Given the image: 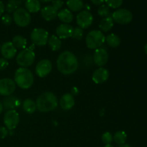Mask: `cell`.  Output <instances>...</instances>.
<instances>
[{"label":"cell","instance_id":"1","mask_svg":"<svg viewBox=\"0 0 147 147\" xmlns=\"http://www.w3.org/2000/svg\"><path fill=\"white\" fill-rule=\"evenodd\" d=\"M78 66L77 57L70 51H63L57 59V70L65 76L73 74L78 70Z\"/></svg>","mask_w":147,"mask_h":147},{"label":"cell","instance_id":"2","mask_svg":"<svg viewBox=\"0 0 147 147\" xmlns=\"http://www.w3.org/2000/svg\"><path fill=\"white\" fill-rule=\"evenodd\" d=\"M35 103L37 110L42 113L52 111L58 106L57 97L50 91L44 92L40 95L37 97Z\"/></svg>","mask_w":147,"mask_h":147},{"label":"cell","instance_id":"3","mask_svg":"<svg viewBox=\"0 0 147 147\" xmlns=\"http://www.w3.org/2000/svg\"><path fill=\"white\" fill-rule=\"evenodd\" d=\"M14 82L20 88L28 89L34 83V76L30 69L20 67L14 74Z\"/></svg>","mask_w":147,"mask_h":147},{"label":"cell","instance_id":"4","mask_svg":"<svg viewBox=\"0 0 147 147\" xmlns=\"http://www.w3.org/2000/svg\"><path fill=\"white\" fill-rule=\"evenodd\" d=\"M106 42V37L100 30H92L86 37V44L90 50H96L101 47Z\"/></svg>","mask_w":147,"mask_h":147},{"label":"cell","instance_id":"5","mask_svg":"<svg viewBox=\"0 0 147 147\" xmlns=\"http://www.w3.org/2000/svg\"><path fill=\"white\" fill-rule=\"evenodd\" d=\"M34 45L29 48H25L20 51L16 57V61L21 67H30L35 60V54L34 51Z\"/></svg>","mask_w":147,"mask_h":147},{"label":"cell","instance_id":"6","mask_svg":"<svg viewBox=\"0 0 147 147\" xmlns=\"http://www.w3.org/2000/svg\"><path fill=\"white\" fill-rule=\"evenodd\" d=\"M13 20L19 27H25L31 22V15L27 9L20 7L13 12Z\"/></svg>","mask_w":147,"mask_h":147},{"label":"cell","instance_id":"7","mask_svg":"<svg viewBox=\"0 0 147 147\" xmlns=\"http://www.w3.org/2000/svg\"><path fill=\"white\" fill-rule=\"evenodd\" d=\"M30 38L33 44L42 47L47 44L49 33L43 28H35L32 31Z\"/></svg>","mask_w":147,"mask_h":147},{"label":"cell","instance_id":"8","mask_svg":"<svg viewBox=\"0 0 147 147\" xmlns=\"http://www.w3.org/2000/svg\"><path fill=\"white\" fill-rule=\"evenodd\" d=\"M111 17L118 24H127L132 21L133 14L126 9H119L112 13Z\"/></svg>","mask_w":147,"mask_h":147},{"label":"cell","instance_id":"9","mask_svg":"<svg viewBox=\"0 0 147 147\" xmlns=\"http://www.w3.org/2000/svg\"><path fill=\"white\" fill-rule=\"evenodd\" d=\"M20 123V115L16 110L8 111L4 116V123L9 131L16 129Z\"/></svg>","mask_w":147,"mask_h":147},{"label":"cell","instance_id":"10","mask_svg":"<svg viewBox=\"0 0 147 147\" xmlns=\"http://www.w3.org/2000/svg\"><path fill=\"white\" fill-rule=\"evenodd\" d=\"M76 21H77V24L79 27L82 28L83 30L87 29L93 24V17L91 13L88 10L80 11L78 14Z\"/></svg>","mask_w":147,"mask_h":147},{"label":"cell","instance_id":"11","mask_svg":"<svg viewBox=\"0 0 147 147\" xmlns=\"http://www.w3.org/2000/svg\"><path fill=\"white\" fill-rule=\"evenodd\" d=\"M16 90V83L14 80L10 78L0 79V96H11Z\"/></svg>","mask_w":147,"mask_h":147},{"label":"cell","instance_id":"12","mask_svg":"<svg viewBox=\"0 0 147 147\" xmlns=\"http://www.w3.org/2000/svg\"><path fill=\"white\" fill-rule=\"evenodd\" d=\"M53 64L51 61L47 59L40 60L35 67V73L40 78H45L48 76L52 71Z\"/></svg>","mask_w":147,"mask_h":147},{"label":"cell","instance_id":"13","mask_svg":"<svg viewBox=\"0 0 147 147\" xmlns=\"http://www.w3.org/2000/svg\"><path fill=\"white\" fill-rule=\"evenodd\" d=\"M93 61L96 65L103 67L109 61V53L107 50L103 47H100L95 50L93 54Z\"/></svg>","mask_w":147,"mask_h":147},{"label":"cell","instance_id":"14","mask_svg":"<svg viewBox=\"0 0 147 147\" xmlns=\"http://www.w3.org/2000/svg\"><path fill=\"white\" fill-rule=\"evenodd\" d=\"M1 54L6 60H11L16 56L17 49L11 42H6L1 46Z\"/></svg>","mask_w":147,"mask_h":147},{"label":"cell","instance_id":"15","mask_svg":"<svg viewBox=\"0 0 147 147\" xmlns=\"http://www.w3.org/2000/svg\"><path fill=\"white\" fill-rule=\"evenodd\" d=\"M21 104V101L20 99L17 97L14 96H6L2 101V106L3 109L5 111H8L11 110H15Z\"/></svg>","mask_w":147,"mask_h":147},{"label":"cell","instance_id":"16","mask_svg":"<svg viewBox=\"0 0 147 147\" xmlns=\"http://www.w3.org/2000/svg\"><path fill=\"white\" fill-rule=\"evenodd\" d=\"M109 72L107 69L104 68L103 67H100L99 68L96 69L93 73L92 76V80L96 84H100L109 79Z\"/></svg>","mask_w":147,"mask_h":147},{"label":"cell","instance_id":"17","mask_svg":"<svg viewBox=\"0 0 147 147\" xmlns=\"http://www.w3.org/2000/svg\"><path fill=\"white\" fill-rule=\"evenodd\" d=\"M73 27L69 24H61L56 28V36L61 39H67L73 35Z\"/></svg>","mask_w":147,"mask_h":147},{"label":"cell","instance_id":"18","mask_svg":"<svg viewBox=\"0 0 147 147\" xmlns=\"http://www.w3.org/2000/svg\"><path fill=\"white\" fill-rule=\"evenodd\" d=\"M59 103H60V107L63 110H70L75 105L74 97L70 93H65L61 97Z\"/></svg>","mask_w":147,"mask_h":147},{"label":"cell","instance_id":"19","mask_svg":"<svg viewBox=\"0 0 147 147\" xmlns=\"http://www.w3.org/2000/svg\"><path fill=\"white\" fill-rule=\"evenodd\" d=\"M57 10H56L53 6H46L41 9V15L46 21H52L57 17Z\"/></svg>","mask_w":147,"mask_h":147},{"label":"cell","instance_id":"20","mask_svg":"<svg viewBox=\"0 0 147 147\" xmlns=\"http://www.w3.org/2000/svg\"><path fill=\"white\" fill-rule=\"evenodd\" d=\"M57 17L62 22H64V24H69L73 20V13L68 9H63L60 10L57 13Z\"/></svg>","mask_w":147,"mask_h":147},{"label":"cell","instance_id":"21","mask_svg":"<svg viewBox=\"0 0 147 147\" xmlns=\"http://www.w3.org/2000/svg\"><path fill=\"white\" fill-rule=\"evenodd\" d=\"M113 25H114V21L111 16H109L102 19L99 24V28L101 32H108L113 28Z\"/></svg>","mask_w":147,"mask_h":147},{"label":"cell","instance_id":"22","mask_svg":"<svg viewBox=\"0 0 147 147\" xmlns=\"http://www.w3.org/2000/svg\"><path fill=\"white\" fill-rule=\"evenodd\" d=\"M66 4L68 9L74 12L80 11L84 7V4L82 0H67Z\"/></svg>","mask_w":147,"mask_h":147},{"label":"cell","instance_id":"23","mask_svg":"<svg viewBox=\"0 0 147 147\" xmlns=\"http://www.w3.org/2000/svg\"><path fill=\"white\" fill-rule=\"evenodd\" d=\"M25 7L30 13H37L40 10L41 5L39 0H26Z\"/></svg>","mask_w":147,"mask_h":147},{"label":"cell","instance_id":"24","mask_svg":"<svg viewBox=\"0 0 147 147\" xmlns=\"http://www.w3.org/2000/svg\"><path fill=\"white\" fill-rule=\"evenodd\" d=\"M47 44L53 51H57L60 50L62 47L61 40L57 36L54 35V34L49 37Z\"/></svg>","mask_w":147,"mask_h":147},{"label":"cell","instance_id":"25","mask_svg":"<svg viewBox=\"0 0 147 147\" xmlns=\"http://www.w3.org/2000/svg\"><path fill=\"white\" fill-rule=\"evenodd\" d=\"M22 109L25 113L28 114H32L37 109L36 103L30 98L25 99L22 103Z\"/></svg>","mask_w":147,"mask_h":147},{"label":"cell","instance_id":"26","mask_svg":"<svg viewBox=\"0 0 147 147\" xmlns=\"http://www.w3.org/2000/svg\"><path fill=\"white\" fill-rule=\"evenodd\" d=\"M12 44L14 45L16 49H20V50H24L26 48L27 45V41L26 38L21 35H16L12 39Z\"/></svg>","mask_w":147,"mask_h":147},{"label":"cell","instance_id":"27","mask_svg":"<svg viewBox=\"0 0 147 147\" xmlns=\"http://www.w3.org/2000/svg\"><path fill=\"white\" fill-rule=\"evenodd\" d=\"M106 42L108 45L111 47H117L121 44V39L116 34L111 33L106 37Z\"/></svg>","mask_w":147,"mask_h":147},{"label":"cell","instance_id":"28","mask_svg":"<svg viewBox=\"0 0 147 147\" xmlns=\"http://www.w3.org/2000/svg\"><path fill=\"white\" fill-rule=\"evenodd\" d=\"M22 5V0H9L6 6V11L9 13L14 12L17 9L20 8Z\"/></svg>","mask_w":147,"mask_h":147},{"label":"cell","instance_id":"29","mask_svg":"<svg viewBox=\"0 0 147 147\" xmlns=\"http://www.w3.org/2000/svg\"><path fill=\"white\" fill-rule=\"evenodd\" d=\"M113 136V141L119 145L123 144L126 143V139H127V134L123 131H116Z\"/></svg>","mask_w":147,"mask_h":147},{"label":"cell","instance_id":"30","mask_svg":"<svg viewBox=\"0 0 147 147\" xmlns=\"http://www.w3.org/2000/svg\"><path fill=\"white\" fill-rule=\"evenodd\" d=\"M98 14L103 18L109 17L110 16V7L106 4H102L98 9Z\"/></svg>","mask_w":147,"mask_h":147},{"label":"cell","instance_id":"31","mask_svg":"<svg viewBox=\"0 0 147 147\" xmlns=\"http://www.w3.org/2000/svg\"><path fill=\"white\" fill-rule=\"evenodd\" d=\"M72 37L76 40H81L83 37V30L80 27H77L73 29Z\"/></svg>","mask_w":147,"mask_h":147},{"label":"cell","instance_id":"32","mask_svg":"<svg viewBox=\"0 0 147 147\" xmlns=\"http://www.w3.org/2000/svg\"><path fill=\"white\" fill-rule=\"evenodd\" d=\"M109 7L113 9L119 8L123 4V0H105Z\"/></svg>","mask_w":147,"mask_h":147},{"label":"cell","instance_id":"33","mask_svg":"<svg viewBox=\"0 0 147 147\" xmlns=\"http://www.w3.org/2000/svg\"><path fill=\"white\" fill-rule=\"evenodd\" d=\"M102 142L105 144H111L112 142L113 141V136L111 133L110 132H105L103 135H102Z\"/></svg>","mask_w":147,"mask_h":147},{"label":"cell","instance_id":"34","mask_svg":"<svg viewBox=\"0 0 147 147\" xmlns=\"http://www.w3.org/2000/svg\"><path fill=\"white\" fill-rule=\"evenodd\" d=\"M1 22L4 24L5 25L9 26L11 24L12 22V17L9 15V14H4V15L1 17Z\"/></svg>","mask_w":147,"mask_h":147},{"label":"cell","instance_id":"35","mask_svg":"<svg viewBox=\"0 0 147 147\" xmlns=\"http://www.w3.org/2000/svg\"><path fill=\"white\" fill-rule=\"evenodd\" d=\"M63 5H64V1L63 0H53L52 1V6L57 11L60 10Z\"/></svg>","mask_w":147,"mask_h":147},{"label":"cell","instance_id":"36","mask_svg":"<svg viewBox=\"0 0 147 147\" xmlns=\"http://www.w3.org/2000/svg\"><path fill=\"white\" fill-rule=\"evenodd\" d=\"M9 131L5 126H0V139H3L9 135Z\"/></svg>","mask_w":147,"mask_h":147},{"label":"cell","instance_id":"37","mask_svg":"<svg viewBox=\"0 0 147 147\" xmlns=\"http://www.w3.org/2000/svg\"><path fill=\"white\" fill-rule=\"evenodd\" d=\"M9 65V63L7 60L4 59V57L0 58V70H4Z\"/></svg>","mask_w":147,"mask_h":147},{"label":"cell","instance_id":"38","mask_svg":"<svg viewBox=\"0 0 147 147\" xmlns=\"http://www.w3.org/2000/svg\"><path fill=\"white\" fill-rule=\"evenodd\" d=\"M91 2L93 3V4L96 6H99V5H102L103 3L104 2L105 0H90Z\"/></svg>","mask_w":147,"mask_h":147},{"label":"cell","instance_id":"39","mask_svg":"<svg viewBox=\"0 0 147 147\" xmlns=\"http://www.w3.org/2000/svg\"><path fill=\"white\" fill-rule=\"evenodd\" d=\"M79 93V89L77 87H73V88L71 89V93L70 94L73 95V96H78Z\"/></svg>","mask_w":147,"mask_h":147},{"label":"cell","instance_id":"40","mask_svg":"<svg viewBox=\"0 0 147 147\" xmlns=\"http://www.w3.org/2000/svg\"><path fill=\"white\" fill-rule=\"evenodd\" d=\"M4 9H5V7H4V3L1 1H0V16L2 15V14L4 11Z\"/></svg>","mask_w":147,"mask_h":147},{"label":"cell","instance_id":"41","mask_svg":"<svg viewBox=\"0 0 147 147\" xmlns=\"http://www.w3.org/2000/svg\"><path fill=\"white\" fill-rule=\"evenodd\" d=\"M119 147H131L130 146V145L129 144H121V145H120V146H119Z\"/></svg>","mask_w":147,"mask_h":147},{"label":"cell","instance_id":"42","mask_svg":"<svg viewBox=\"0 0 147 147\" xmlns=\"http://www.w3.org/2000/svg\"><path fill=\"white\" fill-rule=\"evenodd\" d=\"M3 110H4V109H3V106H2V103H1V101H0V114H1V113H2Z\"/></svg>","mask_w":147,"mask_h":147},{"label":"cell","instance_id":"43","mask_svg":"<svg viewBox=\"0 0 147 147\" xmlns=\"http://www.w3.org/2000/svg\"><path fill=\"white\" fill-rule=\"evenodd\" d=\"M39 1L43 3H47V2H49V1H52L53 0H39Z\"/></svg>","mask_w":147,"mask_h":147},{"label":"cell","instance_id":"44","mask_svg":"<svg viewBox=\"0 0 147 147\" xmlns=\"http://www.w3.org/2000/svg\"><path fill=\"white\" fill-rule=\"evenodd\" d=\"M144 51H145V53H146V55H147V43H146V45H145V47H144Z\"/></svg>","mask_w":147,"mask_h":147},{"label":"cell","instance_id":"45","mask_svg":"<svg viewBox=\"0 0 147 147\" xmlns=\"http://www.w3.org/2000/svg\"><path fill=\"white\" fill-rule=\"evenodd\" d=\"M103 147H114V146H113V145H111V144H106V145H105V146Z\"/></svg>","mask_w":147,"mask_h":147},{"label":"cell","instance_id":"46","mask_svg":"<svg viewBox=\"0 0 147 147\" xmlns=\"http://www.w3.org/2000/svg\"><path fill=\"white\" fill-rule=\"evenodd\" d=\"M0 50H1V45H0Z\"/></svg>","mask_w":147,"mask_h":147}]
</instances>
